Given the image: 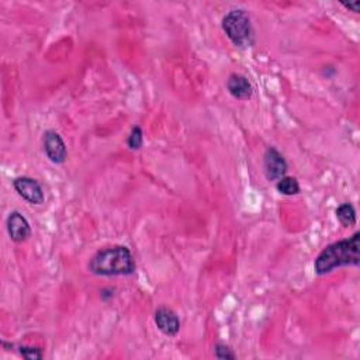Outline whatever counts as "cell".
<instances>
[{
    "label": "cell",
    "mask_w": 360,
    "mask_h": 360,
    "mask_svg": "<svg viewBox=\"0 0 360 360\" xmlns=\"http://www.w3.org/2000/svg\"><path fill=\"white\" fill-rule=\"evenodd\" d=\"M127 145L131 151H138L144 145V131L140 125H134L131 128V133L127 137Z\"/></svg>",
    "instance_id": "obj_12"
},
{
    "label": "cell",
    "mask_w": 360,
    "mask_h": 360,
    "mask_svg": "<svg viewBox=\"0 0 360 360\" xmlns=\"http://www.w3.org/2000/svg\"><path fill=\"white\" fill-rule=\"evenodd\" d=\"M87 268L97 276H131L136 273L137 264L127 246L116 245L96 252Z\"/></svg>",
    "instance_id": "obj_2"
},
{
    "label": "cell",
    "mask_w": 360,
    "mask_h": 360,
    "mask_svg": "<svg viewBox=\"0 0 360 360\" xmlns=\"http://www.w3.org/2000/svg\"><path fill=\"white\" fill-rule=\"evenodd\" d=\"M276 189L280 194L283 195H297L301 191L300 183L296 178H291V176H284L282 179H279L276 182Z\"/></svg>",
    "instance_id": "obj_11"
},
{
    "label": "cell",
    "mask_w": 360,
    "mask_h": 360,
    "mask_svg": "<svg viewBox=\"0 0 360 360\" xmlns=\"http://www.w3.org/2000/svg\"><path fill=\"white\" fill-rule=\"evenodd\" d=\"M222 30L226 37L238 48L252 47L255 43L251 17L242 9L228 12L222 19Z\"/></svg>",
    "instance_id": "obj_3"
},
{
    "label": "cell",
    "mask_w": 360,
    "mask_h": 360,
    "mask_svg": "<svg viewBox=\"0 0 360 360\" xmlns=\"http://www.w3.org/2000/svg\"><path fill=\"white\" fill-rule=\"evenodd\" d=\"M9 237L13 242L21 244L31 235V226L28 220L20 211H12L6 220Z\"/></svg>",
    "instance_id": "obj_8"
},
{
    "label": "cell",
    "mask_w": 360,
    "mask_h": 360,
    "mask_svg": "<svg viewBox=\"0 0 360 360\" xmlns=\"http://www.w3.org/2000/svg\"><path fill=\"white\" fill-rule=\"evenodd\" d=\"M360 264V233L350 238L341 240L324 248L315 257L314 271L318 276H325L342 266H359Z\"/></svg>",
    "instance_id": "obj_1"
},
{
    "label": "cell",
    "mask_w": 360,
    "mask_h": 360,
    "mask_svg": "<svg viewBox=\"0 0 360 360\" xmlns=\"http://www.w3.org/2000/svg\"><path fill=\"white\" fill-rule=\"evenodd\" d=\"M44 152L47 158L55 163V165H62L68 158L67 144L62 140V137L54 129H47L43 137Z\"/></svg>",
    "instance_id": "obj_5"
},
{
    "label": "cell",
    "mask_w": 360,
    "mask_h": 360,
    "mask_svg": "<svg viewBox=\"0 0 360 360\" xmlns=\"http://www.w3.org/2000/svg\"><path fill=\"white\" fill-rule=\"evenodd\" d=\"M155 325L158 330L167 337H176L180 331V319L178 314L167 307H160L155 311L153 315Z\"/></svg>",
    "instance_id": "obj_7"
},
{
    "label": "cell",
    "mask_w": 360,
    "mask_h": 360,
    "mask_svg": "<svg viewBox=\"0 0 360 360\" xmlns=\"http://www.w3.org/2000/svg\"><path fill=\"white\" fill-rule=\"evenodd\" d=\"M264 168H265V175L269 182H277L279 179L284 178L288 165L284 156L275 148L269 147L265 153H264Z\"/></svg>",
    "instance_id": "obj_6"
},
{
    "label": "cell",
    "mask_w": 360,
    "mask_h": 360,
    "mask_svg": "<svg viewBox=\"0 0 360 360\" xmlns=\"http://www.w3.org/2000/svg\"><path fill=\"white\" fill-rule=\"evenodd\" d=\"M19 352L24 359H28V360H40L44 357L43 350L36 346H20Z\"/></svg>",
    "instance_id": "obj_14"
},
{
    "label": "cell",
    "mask_w": 360,
    "mask_h": 360,
    "mask_svg": "<svg viewBox=\"0 0 360 360\" xmlns=\"http://www.w3.org/2000/svg\"><path fill=\"white\" fill-rule=\"evenodd\" d=\"M13 187L17 191L20 198H23L27 203L40 206L45 200L44 190L39 180L28 178V176H20L13 180Z\"/></svg>",
    "instance_id": "obj_4"
},
{
    "label": "cell",
    "mask_w": 360,
    "mask_h": 360,
    "mask_svg": "<svg viewBox=\"0 0 360 360\" xmlns=\"http://www.w3.org/2000/svg\"><path fill=\"white\" fill-rule=\"evenodd\" d=\"M335 215H337V220L341 222V225H343L346 228L353 226L357 221L356 209L350 203H342L341 206H338Z\"/></svg>",
    "instance_id": "obj_10"
},
{
    "label": "cell",
    "mask_w": 360,
    "mask_h": 360,
    "mask_svg": "<svg viewBox=\"0 0 360 360\" xmlns=\"http://www.w3.org/2000/svg\"><path fill=\"white\" fill-rule=\"evenodd\" d=\"M342 6L345 9L353 12V13H360V2H359V0H356V2H353V3H342Z\"/></svg>",
    "instance_id": "obj_15"
},
{
    "label": "cell",
    "mask_w": 360,
    "mask_h": 360,
    "mask_svg": "<svg viewBox=\"0 0 360 360\" xmlns=\"http://www.w3.org/2000/svg\"><path fill=\"white\" fill-rule=\"evenodd\" d=\"M214 356L217 359H221V360H235L237 359V354L234 353V350L228 345L222 343V342L215 343V346H214Z\"/></svg>",
    "instance_id": "obj_13"
},
{
    "label": "cell",
    "mask_w": 360,
    "mask_h": 360,
    "mask_svg": "<svg viewBox=\"0 0 360 360\" xmlns=\"http://www.w3.org/2000/svg\"><path fill=\"white\" fill-rule=\"evenodd\" d=\"M226 89L237 100H249L253 94V87L249 79L240 74H233L226 81Z\"/></svg>",
    "instance_id": "obj_9"
}]
</instances>
